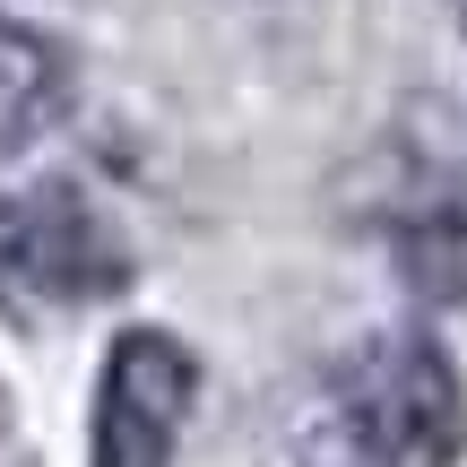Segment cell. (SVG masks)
<instances>
[{"label":"cell","instance_id":"obj_1","mask_svg":"<svg viewBox=\"0 0 467 467\" xmlns=\"http://www.w3.org/2000/svg\"><path fill=\"white\" fill-rule=\"evenodd\" d=\"M467 459V381L424 329H372L312 381L285 467H459Z\"/></svg>","mask_w":467,"mask_h":467},{"label":"cell","instance_id":"obj_2","mask_svg":"<svg viewBox=\"0 0 467 467\" xmlns=\"http://www.w3.org/2000/svg\"><path fill=\"white\" fill-rule=\"evenodd\" d=\"M130 285V243L78 182H35L0 208V303L78 312Z\"/></svg>","mask_w":467,"mask_h":467},{"label":"cell","instance_id":"obj_3","mask_svg":"<svg viewBox=\"0 0 467 467\" xmlns=\"http://www.w3.org/2000/svg\"><path fill=\"white\" fill-rule=\"evenodd\" d=\"M191 407H200V355L173 329H121L96 372L87 467H173Z\"/></svg>","mask_w":467,"mask_h":467},{"label":"cell","instance_id":"obj_4","mask_svg":"<svg viewBox=\"0 0 467 467\" xmlns=\"http://www.w3.org/2000/svg\"><path fill=\"white\" fill-rule=\"evenodd\" d=\"M389 260L416 295L467 303V165H424L407 173V191L381 208Z\"/></svg>","mask_w":467,"mask_h":467},{"label":"cell","instance_id":"obj_5","mask_svg":"<svg viewBox=\"0 0 467 467\" xmlns=\"http://www.w3.org/2000/svg\"><path fill=\"white\" fill-rule=\"evenodd\" d=\"M61 104H69L61 44H44L35 26H17V17L0 9V148H26L35 130H52Z\"/></svg>","mask_w":467,"mask_h":467}]
</instances>
